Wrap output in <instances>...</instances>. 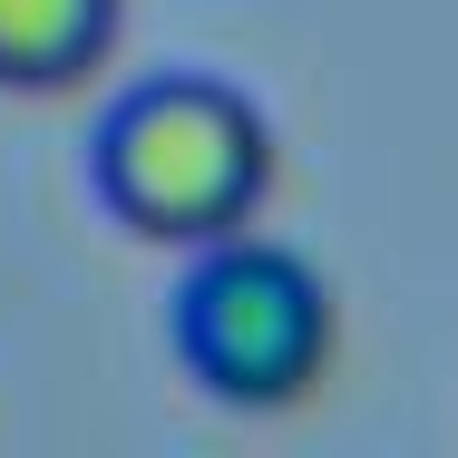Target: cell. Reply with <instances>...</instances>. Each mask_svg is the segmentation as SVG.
<instances>
[{
  "label": "cell",
  "mask_w": 458,
  "mask_h": 458,
  "mask_svg": "<svg viewBox=\"0 0 458 458\" xmlns=\"http://www.w3.org/2000/svg\"><path fill=\"white\" fill-rule=\"evenodd\" d=\"M166 332H176V361L205 400H225V410H293L332 370L342 312H332V283H322L312 254L264 244L244 225V234L195 244L176 302H166Z\"/></svg>",
  "instance_id": "2"
},
{
  "label": "cell",
  "mask_w": 458,
  "mask_h": 458,
  "mask_svg": "<svg viewBox=\"0 0 458 458\" xmlns=\"http://www.w3.org/2000/svg\"><path fill=\"white\" fill-rule=\"evenodd\" d=\"M98 205L137 234V244H215V234H244L274 195V127L264 107L205 69H166V79H137L98 117L89 147Z\"/></svg>",
  "instance_id": "1"
},
{
  "label": "cell",
  "mask_w": 458,
  "mask_h": 458,
  "mask_svg": "<svg viewBox=\"0 0 458 458\" xmlns=\"http://www.w3.org/2000/svg\"><path fill=\"white\" fill-rule=\"evenodd\" d=\"M127 0H0V89L59 98L117 49Z\"/></svg>",
  "instance_id": "3"
}]
</instances>
